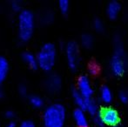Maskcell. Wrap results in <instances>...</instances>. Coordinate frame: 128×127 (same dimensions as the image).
Listing matches in <instances>:
<instances>
[{
  "mask_svg": "<svg viewBox=\"0 0 128 127\" xmlns=\"http://www.w3.org/2000/svg\"><path fill=\"white\" fill-rule=\"evenodd\" d=\"M53 19V14L51 11H44V13L41 15V22L44 23V24H47L52 21Z\"/></svg>",
  "mask_w": 128,
  "mask_h": 127,
  "instance_id": "cell-18",
  "label": "cell"
},
{
  "mask_svg": "<svg viewBox=\"0 0 128 127\" xmlns=\"http://www.w3.org/2000/svg\"><path fill=\"white\" fill-rule=\"evenodd\" d=\"M18 93L21 96H26L27 94V86L24 84L18 85Z\"/></svg>",
  "mask_w": 128,
  "mask_h": 127,
  "instance_id": "cell-24",
  "label": "cell"
},
{
  "mask_svg": "<svg viewBox=\"0 0 128 127\" xmlns=\"http://www.w3.org/2000/svg\"><path fill=\"white\" fill-rule=\"evenodd\" d=\"M4 115H5V117L8 118V119H12V118L14 117V115H15V113H14V112L12 110H7V111H5Z\"/></svg>",
  "mask_w": 128,
  "mask_h": 127,
  "instance_id": "cell-27",
  "label": "cell"
},
{
  "mask_svg": "<svg viewBox=\"0 0 128 127\" xmlns=\"http://www.w3.org/2000/svg\"><path fill=\"white\" fill-rule=\"evenodd\" d=\"M73 118L76 122L77 126L78 127H87L88 126V121L86 115L84 113V110L81 108H76L73 111Z\"/></svg>",
  "mask_w": 128,
  "mask_h": 127,
  "instance_id": "cell-9",
  "label": "cell"
},
{
  "mask_svg": "<svg viewBox=\"0 0 128 127\" xmlns=\"http://www.w3.org/2000/svg\"><path fill=\"white\" fill-rule=\"evenodd\" d=\"M69 6H70V3L68 0H59L58 1L59 10L64 14H66L69 10Z\"/></svg>",
  "mask_w": 128,
  "mask_h": 127,
  "instance_id": "cell-19",
  "label": "cell"
},
{
  "mask_svg": "<svg viewBox=\"0 0 128 127\" xmlns=\"http://www.w3.org/2000/svg\"><path fill=\"white\" fill-rule=\"evenodd\" d=\"M10 6L14 11H20L22 10V3L19 0H12L10 2Z\"/></svg>",
  "mask_w": 128,
  "mask_h": 127,
  "instance_id": "cell-20",
  "label": "cell"
},
{
  "mask_svg": "<svg viewBox=\"0 0 128 127\" xmlns=\"http://www.w3.org/2000/svg\"><path fill=\"white\" fill-rule=\"evenodd\" d=\"M62 80L59 75L57 73H51L46 78L44 81V86L49 92L55 93L58 92L61 88Z\"/></svg>",
  "mask_w": 128,
  "mask_h": 127,
  "instance_id": "cell-7",
  "label": "cell"
},
{
  "mask_svg": "<svg viewBox=\"0 0 128 127\" xmlns=\"http://www.w3.org/2000/svg\"><path fill=\"white\" fill-rule=\"evenodd\" d=\"M92 42H93V38L90 34H83L82 37H81V43L84 47H91L92 45Z\"/></svg>",
  "mask_w": 128,
  "mask_h": 127,
  "instance_id": "cell-17",
  "label": "cell"
},
{
  "mask_svg": "<svg viewBox=\"0 0 128 127\" xmlns=\"http://www.w3.org/2000/svg\"><path fill=\"white\" fill-rule=\"evenodd\" d=\"M93 26H94L95 29L98 31H103V29H104V24H103L101 19L98 18V17H96V18L94 19V21H93Z\"/></svg>",
  "mask_w": 128,
  "mask_h": 127,
  "instance_id": "cell-22",
  "label": "cell"
},
{
  "mask_svg": "<svg viewBox=\"0 0 128 127\" xmlns=\"http://www.w3.org/2000/svg\"><path fill=\"white\" fill-rule=\"evenodd\" d=\"M7 127H16V122L14 120H10V122L8 123Z\"/></svg>",
  "mask_w": 128,
  "mask_h": 127,
  "instance_id": "cell-28",
  "label": "cell"
},
{
  "mask_svg": "<svg viewBox=\"0 0 128 127\" xmlns=\"http://www.w3.org/2000/svg\"><path fill=\"white\" fill-rule=\"evenodd\" d=\"M35 17L34 14L29 9H22L18 16V33L22 41H27L30 38L34 31Z\"/></svg>",
  "mask_w": 128,
  "mask_h": 127,
  "instance_id": "cell-2",
  "label": "cell"
},
{
  "mask_svg": "<svg viewBox=\"0 0 128 127\" xmlns=\"http://www.w3.org/2000/svg\"><path fill=\"white\" fill-rule=\"evenodd\" d=\"M118 97H120V99L123 103H127L128 102V92H125V91H122L121 92H120Z\"/></svg>",
  "mask_w": 128,
  "mask_h": 127,
  "instance_id": "cell-25",
  "label": "cell"
},
{
  "mask_svg": "<svg viewBox=\"0 0 128 127\" xmlns=\"http://www.w3.org/2000/svg\"><path fill=\"white\" fill-rule=\"evenodd\" d=\"M86 110L92 115H96L98 113V105L96 101L92 98L86 99Z\"/></svg>",
  "mask_w": 128,
  "mask_h": 127,
  "instance_id": "cell-14",
  "label": "cell"
},
{
  "mask_svg": "<svg viewBox=\"0 0 128 127\" xmlns=\"http://www.w3.org/2000/svg\"><path fill=\"white\" fill-rule=\"evenodd\" d=\"M29 102L30 105H32L34 107H41L44 105V100L38 94H30L28 97Z\"/></svg>",
  "mask_w": 128,
  "mask_h": 127,
  "instance_id": "cell-16",
  "label": "cell"
},
{
  "mask_svg": "<svg viewBox=\"0 0 128 127\" xmlns=\"http://www.w3.org/2000/svg\"><path fill=\"white\" fill-rule=\"evenodd\" d=\"M9 71V62L5 57L0 55V83L5 79Z\"/></svg>",
  "mask_w": 128,
  "mask_h": 127,
  "instance_id": "cell-13",
  "label": "cell"
},
{
  "mask_svg": "<svg viewBox=\"0 0 128 127\" xmlns=\"http://www.w3.org/2000/svg\"><path fill=\"white\" fill-rule=\"evenodd\" d=\"M114 127H117V126H114Z\"/></svg>",
  "mask_w": 128,
  "mask_h": 127,
  "instance_id": "cell-30",
  "label": "cell"
},
{
  "mask_svg": "<svg viewBox=\"0 0 128 127\" xmlns=\"http://www.w3.org/2000/svg\"><path fill=\"white\" fill-rule=\"evenodd\" d=\"M66 54L69 67L75 70L79 63V47L76 41H70L66 44Z\"/></svg>",
  "mask_w": 128,
  "mask_h": 127,
  "instance_id": "cell-5",
  "label": "cell"
},
{
  "mask_svg": "<svg viewBox=\"0 0 128 127\" xmlns=\"http://www.w3.org/2000/svg\"><path fill=\"white\" fill-rule=\"evenodd\" d=\"M37 60L38 67L46 71H49L52 69L57 58V49L53 43L46 42L41 45L38 51Z\"/></svg>",
  "mask_w": 128,
  "mask_h": 127,
  "instance_id": "cell-3",
  "label": "cell"
},
{
  "mask_svg": "<svg viewBox=\"0 0 128 127\" xmlns=\"http://www.w3.org/2000/svg\"><path fill=\"white\" fill-rule=\"evenodd\" d=\"M66 117V107L62 104H50L43 112V124L44 127H63Z\"/></svg>",
  "mask_w": 128,
  "mask_h": 127,
  "instance_id": "cell-1",
  "label": "cell"
},
{
  "mask_svg": "<svg viewBox=\"0 0 128 127\" xmlns=\"http://www.w3.org/2000/svg\"><path fill=\"white\" fill-rule=\"evenodd\" d=\"M126 57L122 47L120 39L118 37H115V51L111 59V70L116 76H121L126 70Z\"/></svg>",
  "mask_w": 128,
  "mask_h": 127,
  "instance_id": "cell-4",
  "label": "cell"
},
{
  "mask_svg": "<svg viewBox=\"0 0 128 127\" xmlns=\"http://www.w3.org/2000/svg\"><path fill=\"white\" fill-rule=\"evenodd\" d=\"M100 98L104 103H109L112 99V93L108 86L104 85L100 89Z\"/></svg>",
  "mask_w": 128,
  "mask_h": 127,
  "instance_id": "cell-15",
  "label": "cell"
},
{
  "mask_svg": "<svg viewBox=\"0 0 128 127\" xmlns=\"http://www.w3.org/2000/svg\"><path fill=\"white\" fill-rule=\"evenodd\" d=\"M120 3L118 1H115L112 0L107 5V8H106V12H107V15L109 16V17L111 18H115V17L118 16V12L120 10Z\"/></svg>",
  "mask_w": 128,
  "mask_h": 127,
  "instance_id": "cell-11",
  "label": "cell"
},
{
  "mask_svg": "<svg viewBox=\"0 0 128 127\" xmlns=\"http://www.w3.org/2000/svg\"><path fill=\"white\" fill-rule=\"evenodd\" d=\"M78 90L79 91L81 94L84 97L86 98H91V96L92 95L93 91L92 88L91 83H90V80L88 78L87 76L86 75H81L80 77L78 79Z\"/></svg>",
  "mask_w": 128,
  "mask_h": 127,
  "instance_id": "cell-8",
  "label": "cell"
},
{
  "mask_svg": "<svg viewBox=\"0 0 128 127\" xmlns=\"http://www.w3.org/2000/svg\"><path fill=\"white\" fill-rule=\"evenodd\" d=\"M19 127H35V123L30 119H24L20 123Z\"/></svg>",
  "mask_w": 128,
  "mask_h": 127,
  "instance_id": "cell-23",
  "label": "cell"
},
{
  "mask_svg": "<svg viewBox=\"0 0 128 127\" xmlns=\"http://www.w3.org/2000/svg\"><path fill=\"white\" fill-rule=\"evenodd\" d=\"M94 123H95V125H96L97 126H98V127L103 126V125H104V122H103V120H102L101 117H100V115H98V116H96V117L94 118Z\"/></svg>",
  "mask_w": 128,
  "mask_h": 127,
  "instance_id": "cell-26",
  "label": "cell"
},
{
  "mask_svg": "<svg viewBox=\"0 0 128 127\" xmlns=\"http://www.w3.org/2000/svg\"><path fill=\"white\" fill-rule=\"evenodd\" d=\"M89 71L91 74L96 75L100 71V66L98 65L97 63H95V62H91L89 64Z\"/></svg>",
  "mask_w": 128,
  "mask_h": 127,
  "instance_id": "cell-21",
  "label": "cell"
},
{
  "mask_svg": "<svg viewBox=\"0 0 128 127\" xmlns=\"http://www.w3.org/2000/svg\"><path fill=\"white\" fill-rule=\"evenodd\" d=\"M4 96V92L3 88L0 86V99H1V98H3Z\"/></svg>",
  "mask_w": 128,
  "mask_h": 127,
  "instance_id": "cell-29",
  "label": "cell"
},
{
  "mask_svg": "<svg viewBox=\"0 0 128 127\" xmlns=\"http://www.w3.org/2000/svg\"><path fill=\"white\" fill-rule=\"evenodd\" d=\"M22 58L30 68L35 69V68L38 67L37 57H36V55L33 54L32 51H24V52L22 53Z\"/></svg>",
  "mask_w": 128,
  "mask_h": 127,
  "instance_id": "cell-10",
  "label": "cell"
},
{
  "mask_svg": "<svg viewBox=\"0 0 128 127\" xmlns=\"http://www.w3.org/2000/svg\"><path fill=\"white\" fill-rule=\"evenodd\" d=\"M72 95L73 99H74L75 103L78 105V108H81V109H83V110H86V98L79 92V91L76 88H72Z\"/></svg>",
  "mask_w": 128,
  "mask_h": 127,
  "instance_id": "cell-12",
  "label": "cell"
},
{
  "mask_svg": "<svg viewBox=\"0 0 128 127\" xmlns=\"http://www.w3.org/2000/svg\"><path fill=\"white\" fill-rule=\"evenodd\" d=\"M100 117H101L104 124L107 126H111L112 127H114L115 126L120 123V118L118 115V111L112 107H106L104 108L100 112Z\"/></svg>",
  "mask_w": 128,
  "mask_h": 127,
  "instance_id": "cell-6",
  "label": "cell"
}]
</instances>
